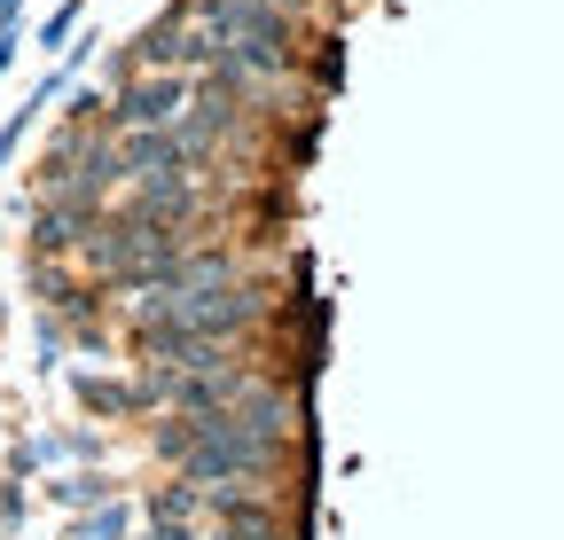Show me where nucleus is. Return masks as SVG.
<instances>
[{
  "label": "nucleus",
  "instance_id": "obj_1",
  "mask_svg": "<svg viewBox=\"0 0 564 540\" xmlns=\"http://www.w3.org/2000/svg\"><path fill=\"white\" fill-rule=\"evenodd\" d=\"M188 16H204L212 40H251V47H274V55H299V24L274 0H188Z\"/></svg>",
  "mask_w": 564,
  "mask_h": 540
},
{
  "label": "nucleus",
  "instance_id": "obj_2",
  "mask_svg": "<svg viewBox=\"0 0 564 540\" xmlns=\"http://www.w3.org/2000/svg\"><path fill=\"white\" fill-rule=\"evenodd\" d=\"M188 95H196V87H188L181 71L126 79V87H118V102L102 110V125H110V133H150V125H173V118L188 110Z\"/></svg>",
  "mask_w": 564,
  "mask_h": 540
},
{
  "label": "nucleus",
  "instance_id": "obj_3",
  "mask_svg": "<svg viewBox=\"0 0 564 540\" xmlns=\"http://www.w3.org/2000/svg\"><path fill=\"white\" fill-rule=\"evenodd\" d=\"M251 368L228 361V368H173V392H165V408L173 416H228L236 399H243Z\"/></svg>",
  "mask_w": 564,
  "mask_h": 540
},
{
  "label": "nucleus",
  "instance_id": "obj_4",
  "mask_svg": "<svg viewBox=\"0 0 564 540\" xmlns=\"http://www.w3.org/2000/svg\"><path fill=\"white\" fill-rule=\"evenodd\" d=\"M126 212H133V220H150V228H173V235H181V228L204 212V188H196L188 173H150V180H133Z\"/></svg>",
  "mask_w": 564,
  "mask_h": 540
},
{
  "label": "nucleus",
  "instance_id": "obj_5",
  "mask_svg": "<svg viewBox=\"0 0 564 540\" xmlns=\"http://www.w3.org/2000/svg\"><path fill=\"white\" fill-rule=\"evenodd\" d=\"M70 392H79V408H87L95 423H118V416H141V408H150L133 376H95V368H79V376H70Z\"/></svg>",
  "mask_w": 564,
  "mask_h": 540
},
{
  "label": "nucleus",
  "instance_id": "obj_6",
  "mask_svg": "<svg viewBox=\"0 0 564 540\" xmlns=\"http://www.w3.org/2000/svg\"><path fill=\"white\" fill-rule=\"evenodd\" d=\"M95 220L87 212H70L63 196H40L32 205V258H63V251H79V235H87Z\"/></svg>",
  "mask_w": 564,
  "mask_h": 540
},
{
  "label": "nucleus",
  "instance_id": "obj_7",
  "mask_svg": "<svg viewBox=\"0 0 564 540\" xmlns=\"http://www.w3.org/2000/svg\"><path fill=\"white\" fill-rule=\"evenodd\" d=\"M24 290H32V298H47L55 313H63L70 298H79V283H70V275H63L55 258H32V266H24Z\"/></svg>",
  "mask_w": 564,
  "mask_h": 540
},
{
  "label": "nucleus",
  "instance_id": "obj_8",
  "mask_svg": "<svg viewBox=\"0 0 564 540\" xmlns=\"http://www.w3.org/2000/svg\"><path fill=\"white\" fill-rule=\"evenodd\" d=\"M133 517H150V525H188V517H196V486H158Z\"/></svg>",
  "mask_w": 564,
  "mask_h": 540
},
{
  "label": "nucleus",
  "instance_id": "obj_9",
  "mask_svg": "<svg viewBox=\"0 0 564 540\" xmlns=\"http://www.w3.org/2000/svg\"><path fill=\"white\" fill-rule=\"evenodd\" d=\"M110 494H118V486L102 478V470H79V478H63V486H55V502H63V509H102Z\"/></svg>",
  "mask_w": 564,
  "mask_h": 540
},
{
  "label": "nucleus",
  "instance_id": "obj_10",
  "mask_svg": "<svg viewBox=\"0 0 564 540\" xmlns=\"http://www.w3.org/2000/svg\"><path fill=\"white\" fill-rule=\"evenodd\" d=\"M126 532H133V502H102L79 517V540H126Z\"/></svg>",
  "mask_w": 564,
  "mask_h": 540
},
{
  "label": "nucleus",
  "instance_id": "obj_11",
  "mask_svg": "<svg viewBox=\"0 0 564 540\" xmlns=\"http://www.w3.org/2000/svg\"><path fill=\"white\" fill-rule=\"evenodd\" d=\"M32 454L40 462H95V431H47V439H32Z\"/></svg>",
  "mask_w": 564,
  "mask_h": 540
},
{
  "label": "nucleus",
  "instance_id": "obj_12",
  "mask_svg": "<svg viewBox=\"0 0 564 540\" xmlns=\"http://www.w3.org/2000/svg\"><path fill=\"white\" fill-rule=\"evenodd\" d=\"M79 16H87V0H63V9L40 24V47H70V40H79Z\"/></svg>",
  "mask_w": 564,
  "mask_h": 540
},
{
  "label": "nucleus",
  "instance_id": "obj_13",
  "mask_svg": "<svg viewBox=\"0 0 564 540\" xmlns=\"http://www.w3.org/2000/svg\"><path fill=\"white\" fill-rule=\"evenodd\" d=\"M17 47H24V16H9V24H0V79L17 71Z\"/></svg>",
  "mask_w": 564,
  "mask_h": 540
},
{
  "label": "nucleus",
  "instance_id": "obj_14",
  "mask_svg": "<svg viewBox=\"0 0 564 540\" xmlns=\"http://www.w3.org/2000/svg\"><path fill=\"white\" fill-rule=\"evenodd\" d=\"M17 517H24V494H17V486H0V525H17Z\"/></svg>",
  "mask_w": 564,
  "mask_h": 540
},
{
  "label": "nucleus",
  "instance_id": "obj_15",
  "mask_svg": "<svg viewBox=\"0 0 564 540\" xmlns=\"http://www.w3.org/2000/svg\"><path fill=\"white\" fill-rule=\"evenodd\" d=\"M9 16H24V0H0V24H9Z\"/></svg>",
  "mask_w": 564,
  "mask_h": 540
}]
</instances>
